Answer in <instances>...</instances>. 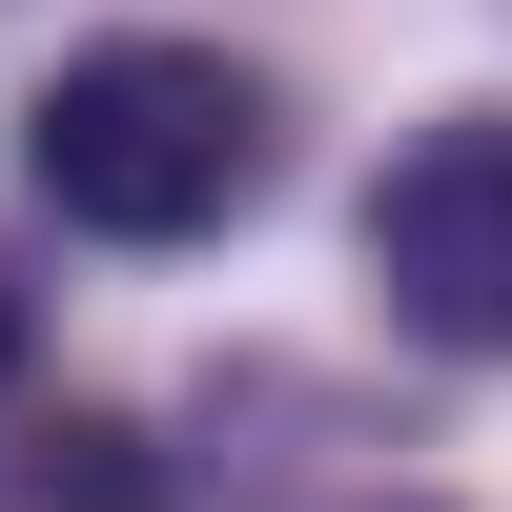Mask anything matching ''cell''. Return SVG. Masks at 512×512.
<instances>
[{
  "instance_id": "1",
  "label": "cell",
  "mask_w": 512,
  "mask_h": 512,
  "mask_svg": "<svg viewBox=\"0 0 512 512\" xmlns=\"http://www.w3.org/2000/svg\"><path fill=\"white\" fill-rule=\"evenodd\" d=\"M21 185L82 246H226L287 185V82L226 41H82L21 103Z\"/></svg>"
},
{
  "instance_id": "2",
  "label": "cell",
  "mask_w": 512,
  "mask_h": 512,
  "mask_svg": "<svg viewBox=\"0 0 512 512\" xmlns=\"http://www.w3.org/2000/svg\"><path fill=\"white\" fill-rule=\"evenodd\" d=\"M369 287H390L410 349L512 369V103H431L390 164H369Z\"/></svg>"
},
{
  "instance_id": "3",
  "label": "cell",
  "mask_w": 512,
  "mask_h": 512,
  "mask_svg": "<svg viewBox=\"0 0 512 512\" xmlns=\"http://www.w3.org/2000/svg\"><path fill=\"white\" fill-rule=\"evenodd\" d=\"M0 512H185V472H164L123 410H21V431H0Z\"/></svg>"
},
{
  "instance_id": "4",
  "label": "cell",
  "mask_w": 512,
  "mask_h": 512,
  "mask_svg": "<svg viewBox=\"0 0 512 512\" xmlns=\"http://www.w3.org/2000/svg\"><path fill=\"white\" fill-rule=\"evenodd\" d=\"M21 328H41V308H21V267H0V369H21Z\"/></svg>"
},
{
  "instance_id": "5",
  "label": "cell",
  "mask_w": 512,
  "mask_h": 512,
  "mask_svg": "<svg viewBox=\"0 0 512 512\" xmlns=\"http://www.w3.org/2000/svg\"><path fill=\"white\" fill-rule=\"evenodd\" d=\"M390 512H431V492H390Z\"/></svg>"
}]
</instances>
